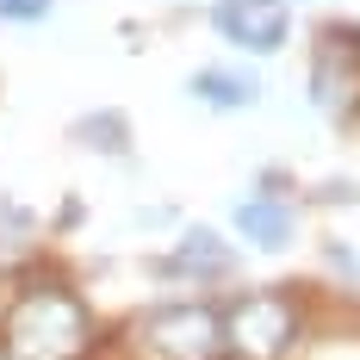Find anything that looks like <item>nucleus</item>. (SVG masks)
Returning a JSON list of instances; mask_svg holds the SVG:
<instances>
[{"instance_id": "nucleus-1", "label": "nucleus", "mask_w": 360, "mask_h": 360, "mask_svg": "<svg viewBox=\"0 0 360 360\" xmlns=\"http://www.w3.org/2000/svg\"><path fill=\"white\" fill-rule=\"evenodd\" d=\"M6 360H87L94 317L69 286H25L0 317Z\"/></svg>"}, {"instance_id": "nucleus-2", "label": "nucleus", "mask_w": 360, "mask_h": 360, "mask_svg": "<svg viewBox=\"0 0 360 360\" xmlns=\"http://www.w3.org/2000/svg\"><path fill=\"white\" fill-rule=\"evenodd\" d=\"M124 360H224L217 304H155L124 329Z\"/></svg>"}, {"instance_id": "nucleus-3", "label": "nucleus", "mask_w": 360, "mask_h": 360, "mask_svg": "<svg viewBox=\"0 0 360 360\" xmlns=\"http://www.w3.org/2000/svg\"><path fill=\"white\" fill-rule=\"evenodd\" d=\"M298 323L304 317L292 292H243L224 311V360H286Z\"/></svg>"}, {"instance_id": "nucleus-4", "label": "nucleus", "mask_w": 360, "mask_h": 360, "mask_svg": "<svg viewBox=\"0 0 360 360\" xmlns=\"http://www.w3.org/2000/svg\"><path fill=\"white\" fill-rule=\"evenodd\" d=\"M311 100H317V112H329L335 124H354L360 118V32L354 25H329V32L317 37Z\"/></svg>"}, {"instance_id": "nucleus-5", "label": "nucleus", "mask_w": 360, "mask_h": 360, "mask_svg": "<svg viewBox=\"0 0 360 360\" xmlns=\"http://www.w3.org/2000/svg\"><path fill=\"white\" fill-rule=\"evenodd\" d=\"M212 25L236 50H249V56H274L292 32V6L286 0H217L212 6Z\"/></svg>"}, {"instance_id": "nucleus-6", "label": "nucleus", "mask_w": 360, "mask_h": 360, "mask_svg": "<svg viewBox=\"0 0 360 360\" xmlns=\"http://www.w3.org/2000/svg\"><path fill=\"white\" fill-rule=\"evenodd\" d=\"M236 230L255 249H286L298 224H292V205H280V199H243L236 205Z\"/></svg>"}, {"instance_id": "nucleus-7", "label": "nucleus", "mask_w": 360, "mask_h": 360, "mask_svg": "<svg viewBox=\"0 0 360 360\" xmlns=\"http://www.w3.org/2000/svg\"><path fill=\"white\" fill-rule=\"evenodd\" d=\"M168 267L186 280H217V274H230V249L212 230H186V243H180V255H168Z\"/></svg>"}, {"instance_id": "nucleus-8", "label": "nucleus", "mask_w": 360, "mask_h": 360, "mask_svg": "<svg viewBox=\"0 0 360 360\" xmlns=\"http://www.w3.org/2000/svg\"><path fill=\"white\" fill-rule=\"evenodd\" d=\"M193 94H199L205 106H217V112H236V106L255 100V81L249 75H230V69H199L193 75Z\"/></svg>"}, {"instance_id": "nucleus-9", "label": "nucleus", "mask_w": 360, "mask_h": 360, "mask_svg": "<svg viewBox=\"0 0 360 360\" xmlns=\"http://www.w3.org/2000/svg\"><path fill=\"white\" fill-rule=\"evenodd\" d=\"M50 0H0V19H44Z\"/></svg>"}]
</instances>
